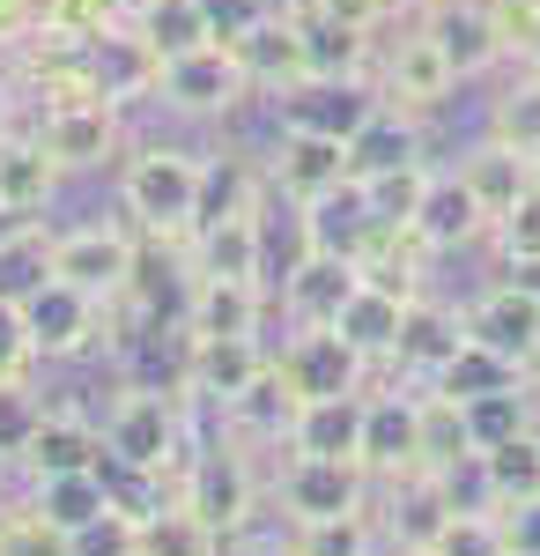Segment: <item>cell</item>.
<instances>
[{
    "instance_id": "obj_29",
    "label": "cell",
    "mask_w": 540,
    "mask_h": 556,
    "mask_svg": "<svg viewBox=\"0 0 540 556\" xmlns=\"http://www.w3.org/2000/svg\"><path fill=\"white\" fill-rule=\"evenodd\" d=\"M459 178L474 186V201L489 208V223H497V215H511V208H518V193L533 186V156H518L511 141L481 134V141H474V149L459 156Z\"/></svg>"
},
{
    "instance_id": "obj_25",
    "label": "cell",
    "mask_w": 540,
    "mask_h": 556,
    "mask_svg": "<svg viewBox=\"0 0 540 556\" xmlns=\"http://www.w3.org/2000/svg\"><path fill=\"white\" fill-rule=\"evenodd\" d=\"M267 327V282L193 275L185 282V334H259Z\"/></svg>"
},
{
    "instance_id": "obj_56",
    "label": "cell",
    "mask_w": 540,
    "mask_h": 556,
    "mask_svg": "<svg viewBox=\"0 0 540 556\" xmlns=\"http://www.w3.org/2000/svg\"><path fill=\"white\" fill-rule=\"evenodd\" d=\"M15 513H23V505H8V497H0V534H8V519H15Z\"/></svg>"
},
{
    "instance_id": "obj_6",
    "label": "cell",
    "mask_w": 540,
    "mask_h": 556,
    "mask_svg": "<svg viewBox=\"0 0 540 556\" xmlns=\"http://www.w3.org/2000/svg\"><path fill=\"white\" fill-rule=\"evenodd\" d=\"M385 104L371 75H304V83L274 89V127H304V134H333L356 141L371 127V112Z\"/></svg>"
},
{
    "instance_id": "obj_18",
    "label": "cell",
    "mask_w": 540,
    "mask_h": 556,
    "mask_svg": "<svg viewBox=\"0 0 540 556\" xmlns=\"http://www.w3.org/2000/svg\"><path fill=\"white\" fill-rule=\"evenodd\" d=\"M89 75H97V97L104 104H156V75H164V60L149 52V38L133 30V23H112L104 38H89Z\"/></svg>"
},
{
    "instance_id": "obj_41",
    "label": "cell",
    "mask_w": 540,
    "mask_h": 556,
    "mask_svg": "<svg viewBox=\"0 0 540 556\" xmlns=\"http://www.w3.org/2000/svg\"><path fill=\"white\" fill-rule=\"evenodd\" d=\"M429 556H511L497 505H474V513H459V505H452L445 527L429 534Z\"/></svg>"
},
{
    "instance_id": "obj_2",
    "label": "cell",
    "mask_w": 540,
    "mask_h": 556,
    "mask_svg": "<svg viewBox=\"0 0 540 556\" xmlns=\"http://www.w3.org/2000/svg\"><path fill=\"white\" fill-rule=\"evenodd\" d=\"M52 275L75 282L89 298L119 304L141 282V230L133 223H75V230H52Z\"/></svg>"
},
{
    "instance_id": "obj_14",
    "label": "cell",
    "mask_w": 540,
    "mask_h": 556,
    "mask_svg": "<svg viewBox=\"0 0 540 556\" xmlns=\"http://www.w3.org/2000/svg\"><path fill=\"white\" fill-rule=\"evenodd\" d=\"M274 349L259 334H185V393L201 408H230L259 371H267Z\"/></svg>"
},
{
    "instance_id": "obj_5",
    "label": "cell",
    "mask_w": 540,
    "mask_h": 556,
    "mask_svg": "<svg viewBox=\"0 0 540 556\" xmlns=\"http://www.w3.org/2000/svg\"><path fill=\"white\" fill-rule=\"evenodd\" d=\"M371 83H377V97H385L393 112H415V119H429V112H445V104H452L459 75H452V60H445V52H437V45H429L415 23H408L400 38H377Z\"/></svg>"
},
{
    "instance_id": "obj_55",
    "label": "cell",
    "mask_w": 540,
    "mask_h": 556,
    "mask_svg": "<svg viewBox=\"0 0 540 556\" xmlns=\"http://www.w3.org/2000/svg\"><path fill=\"white\" fill-rule=\"evenodd\" d=\"M526 393H533V401H540V356H533V364H526Z\"/></svg>"
},
{
    "instance_id": "obj_42",
    "label": "cell",
    "mask_w": 540,
    "mask_h": 556,
    "mask_svg": "<svg viewBox=\"0 0 540 556\" xmlns=\"http://www.w3.org/2000/svg\"><path fill=\"white\" fill-rule=\"evenodd\" d=\"M429 172L437 164H408V172H393V178H371V186H356L363 193V208H371L377 230H408L422 208V186H429Z\"/></svg>"
},
{
    "instance_id": "obj_60",
    "label": "cell",
    "mask_w": 540,
    "mask_h": 556,
    "mask_svg": "<svg viewBox=\"0 0 540 556\" xmlns=\"http://www.w3.org/2000/svg\"><path fill=\"white\" fill-rule=\"evenodd\" d=\"M400 556H429V549H400Z\"/></svg>"
},
{
    "instance_id": "obj_27",
    "label": "cell",
    "mask_w": 540,
    "mask_h": 556,
    "mask_svg": "<svg viewBox=\"0 0 540 556\" xmlns=\"http://www.w3.org/2000/svg\"><path fill=\"white\" fill-rule=\"evenodd\" d=\"M363 401H371V393L304 401V416H296V430H290V453H311V460H363Z\"/></svg>"
},
{
    "instance_id": "obj_52",
    "label": "cell",
    "mask_w": 540,
    "mask_h": 556,
    "mask_svg": "<svg viewBox=\"0 0 540 556\" xmlns=\"http://www.w3.org/2000/svg\"><path fill=\"white\" fill-rule=\"evenodd\" d=\"M503 519V542L518 556H540V497H526V505H497Z\"/></svg>"
},
{
    "instance_id": "obj_4",
    "label": "cell",
    "mask_w": 540,
    "mask_h": 556,
    "mask_svg": "<svg viewBox=\"0 0 540 556\" xmlns=\"http://www.w3.org/2000/svg\"><path fill=\"white\" fill-rule=\"evenodd\" d=\"M30 134H38V149L67 178L75 172H104V164L126 149V112L104 104V97H82V104H38V112H30Z\"/></svg>"
},
{
    "instance_id": "obj_16",
    "label": "cell",
    "mask_w": 540,
    "mask_h": 556,
    "mask_svg": "<svg viewBox=\"0 0 540 556\" xmlns=\"http://www.w3.org/2000/svg\"><path fill=\"white\" fill-rule=\"evenodd\" d=\"M363 468L393 475V482L422 475V393L385 386L363 401Z\"/></svg>"
},
{
    "instance_id": "obj_34",
    "label": "cell",
    "mask_w": 540,
    "mask_h": 556,
    "mask_svg": "<svg viewBox=\"0 0 540 556\" xmlns=\"http://www.w3.org/2000/svg\"><path fill=\"white\" fill-rule=\"evenodd\" d=\"M474 468V430H466V408L452 393L422 386V475H459Z\"/></svg>"
},
{
    "instance_id": "obj_44",
    "label": "cell",
    "mask_w": 540,
    "mask_h": 556,
    "mask_svg": "<svg viewBox=\"0 0 540 556\" xmlns=\"http://www.w3.org/2000/svg\"><path fill=\"white\" fill-rule=\"evenodd\" d=\"M296 556H377V534L363 513H340V519H304L290 534Z\"/></svg>"
},
{
    "instance_id": "obj_19",
    "label": "cell",
    "mask_w": 540,
    "mask_h": 556,
    "mask_svg": "<svg viewBox=\"0 0 540 556\" xmlns=\"http://www.w3.org/2000/svg\"><path fill=\"white\" fill-rule=\"evenodd\" d=\"M415 230L429 253H459V245H481L497 223H489V208L474 201V186L459 178V164L452 172H429V186H422V208H415Z\"/></svg>"
},
{
    "instance_id": "obj_3",
    "label": "cell",
    "mask_w": 540,
    "mask_h": 556,
    "mask_svg": "<svg viewBox=\"0 0 540 556\" xmlns=\"http://www.w3.org/2000/svg\"><path fill=\"white\" fill-rule=\"evenodd\" d=\"M245 97H259V89L245 83L237 52H230L222 38L201 45V52L164 60V75H156V104H164V112H178V119H230Z\"/></svg>"
},
{
    "instance_id": "obj_15",
    "label": "cell",
    "mask_w": 540,
    "mask_h": 556,
    "mask_svg": "<svg viewBox=\"0 0 540 556\" xmlns=\"http://www.w3.org/2000/svg\"><path fill=\"white\" fill-rule=\"evenodd\" d=\"M466 334H474L481 349H497L503 364L526 371V364L540 356V298L518 282V275H511V282H489L481 298L466 304Z\"/></svg>"
},
{
    "instance_id": "obj_50",
    "label": "cell",
    "mask_w": 540,
    "mask_h": 556,
    "mask_svg": "<svg viewBox=\"0 0 540 556\" xmlns=\"http://www.w3.org/2000/svg\"><path fill=\"white\" fill-rule=\"evenodd\" d=\"M304 8H319V15H333V23L363 30V38H377V30H393V23H400V15H393V0H304Z\"/></svg>"
},
{
    "instance_id": "obj_30",
    "label": "cell",
    "mask_w": 540,
    "mask_h": 556,
    "mask_svg": "<svg viewBox=\"0 0 540 556\" xmlns=\"http://www.w3.org/2000/svg\"><path fill=\"white\" fill-rule=\"evenodd\" d=\"M408 304H415V298H400V290H385V282H371V275H363V282H356V298L340 304V319H333V327H340L348 342L363 349L371 364H393V342H400V312H408Z\"/></svg>"
},
{
    "instance_id": "obj_32",
    "label": "cell",
    "mask_w": 540,
    "mask_h": 556,
    "mask_svg": "<svg viewBox=\"0 0 540 556\" xmlns=\"http://www.w3.org/2000/svg\"><path fill=\"white\" fill-rule=\"evenodd\" d=\"M474 475H481V497L489 505H526V497H540V424L503 438V445H489V453H474Z\"/></svg>"
},
{
    "instance_id": "obj_58",
    "label": "cell",
    "mask_w": 540,
    "mask_h": 556,
    "mask_svg": "<svg viewBox=\"0 0 540 556\" xmlns=\"http://www.w3.org/2000/svg\"><path fill=\"white\" fill-rule=\"evenodd\" d=\"M259 556H296V549H282V542H274V549H259Z\"/></svg>"
},
{
    "instance_id": "obj_59",
    "label": "cell",
    "mask_w": 540,
    "mask_h": 556,
    "mask_svg": "<svg viewBox=\"0 0 540 556\" xmlns=\"http://www.w3.org/2000/svg\"><path fill=\"white\" fill-rule=\"evenodd\" d=\"M119 8H126V15H133V8H141V0H119Z\"/></svg>"
},
{
    "instance_id": "obj_43",
    "label": "cell",
    "mask_w": 540,
    "mask_h": 556,
    "mask_svg": "<svg viewBox=\"0 0 540 556\" xmlns=\"http://www.w3.org/2000/svg\"><path fill=\"white\" fill-rule=\"evenodd\" d=\"M38 424H44V401H38V386H30V371L23 379H0V460L8 468H23Z\"/></svg>"
},
{
    "instance_id": "obj_10",
    "label": "cell",
    "mask_w": 540,
    "mask_h": 556,
    "mask_svg": "<svg viewBox=\"0 0 540 556\" xmlns=\"http://www.w3.org/2000/svg\"><path fill=\"white\" fill-rule=\"evenodd\" d=\"M274 371L290 379V393H304V401H326V393H363V379H371V356L348 342L340 327H296L290 342L274 349Z\"/></svg>"
},
{
    "instance_id": "obj_33",
    "label": "cell",
    "mask_w": 540,
    "mask_h": 556,
    "mask_svg": "<svg viewBox=\"0 0 540 556\" xmlns=\"http://www.w3.org/2000/svg\"><path fill=\"white\" fill-rule=\"evenodd\" d=\"M126 23L149 38V52H156V60H178V52H201V45H215L208 0H141Z\"/></svg>"
},
{
    "instance_id": "obj_13",
    "label": "cell",
    "mask_w": 540,
    "mask_h": 556,
    "mask_svg": "<svg viewBox=\"0 0 540 556\" xmlns=\"http://www.w3.org/2000/svg\"><path fill=\"white\" fill-rule=\"evenodd\" d=\"M230 52H237V67H245V83L259 89V97H274V89L304 83L311 67H304V0H290V8H267L259 23H245L237 38H222Z\"/></svg>"
},
{
    "instance_id": "obj_23",
    "label": "cell",
    "mask_w": 540,
    "mask_h": 556,
    "mask_svg": "<svg viewBox=\"0 0 540 556\" xmlns=\"http://www.w3.org/2000/svg\"><path fill=\"white\" fill-rule=\"evenodd\" d=\"M408 164H429V141H422V119L415 112H393L377 104L371 127L348 141V186H371V178H393Z\"/></svg>"
},
{
    "instance_id": "obj_21",
    "label": "cell",
    "mask_w": 540,
    "mask_h": 556,
    "mask_svg": "<svg viewBox=\"0 0 540 556\" xmlns=\"http://www.w3.org/2000/svg\"><path fill=\"white\" fill-rule=\"evenodd\" d=\"M296 416H304V393H290V379H282L274 356H267V371L222 408V430H230V445H274V453H290Z\"/></svg>"
},
{
    "instance_id": "obj_12",
    "label": "cell",
    "mask_w": 540,
    "mask_h": 556,
    "mask_svg": "<svg viewBox=\"0 0 540 556\" xmlns=\"http://www.w3.org/2000/svg\"><path fill=\"white\" fill-rule=\"evenodd\" d=\"M274 497L282 513L304 527V519H340V513H363L371 497V468L363 460H311V453H290L274 468Z\"/></svg>"
},
{
    "instance_id": "obj_20",
    "label": "cell",
    "mask_w": 540,
    "mask_h": 556,
    "mask_svg": "<svg viewBox=\"0 0 540 556\" xmlns=\"http://www.w3.org/2000/svg\"><path fill=\"white\" fill-rule=\"evenodd\" d=\"M356 282H363V267L348 253H296V267L282 275V312H290L296 327H333L340 319V304L356 298Z\"/></svg>"
},
{
    "instance_id": "obj_40",
    "label": "cell",
    "mask_w": 540,
    "mask_h": 556,
    "mask_svg": "<svg viewBox=\"0 0 540 556\" xmlns=\"http://www.w3.org/2000/svg\"><path fill=\"white\" fill-rule=\"evenodd\" d=\"M518 379H526L518 364H503L497 349H481L474 334H466V342H459V356L429 386H437V393H452V401H474V393H497V386H518Z\"/></svg>"
},
{
    "instance_id": "obj_35",
    "label": "cell",
    "mask_w": 540,
    "mask_h": 556,
    "mask_svg": "<svg viewBox=\"0 0 540 556\" xmlns=\"http://www.w3.org/2000/svg\"><path fill=\"white\" fill-rule=\"evenodd\" d=\"M141 556H222V534L185 497H164L141 513Z\"/></svg>"
},
{
    "instance_id": "obj_57",
    "label": "cell",
    "mask_w": 540,
    "mask_h": 556,
    "mask_svg": "<svg viewBox=\"0 0 540 556\" xmlns=\"http://www.w3.org/2000/svg\"><path fill=\"white\" fill-rule=\"evenodd\" d=\"M518 67H540V38H533V52H526V60H518Z\"/></svg>"
},
{
    "instance_id": "obj_36",
    "label": "cell",
    "mask_w": 540,
    "mask_h": 556,
    "mask_svg": "<svg viewBox=\"0 0 540 556\" xmlns=\"http://www.w3.org/2000/svg\"><path fill=\"white\" fill-rule=\"evenodd\" d=\"M371 60H377V38L333 23L319 8H304V67L311 75H371Z\"/></svg>"
},
{
    "instance_id": "obj_37",
    "label": "cell",
    "mask_w": 540,
    "mask_h": 556,
    "mask_svg": "<svg viewBox=\"0 0 540 556\" xmlns=\"http://www.w3.org/2000/svg\"><path fill=\"white\" fill-rule=\"evenodd\" d=\"M489 134L511 141L518 156H540V67H518V75L489 97Z\"/></svg>"
},
{
    "instance_id": "obj_49",
    "label": "cell",
    "mask_w": 540,
    "mask_h": 556,
    "mask_svg": "<svg viewBox=\"0 0 540 556\" xmlns=\"http://www.w3.org/2000/svg\"><path fill=\"white\" fill-rule=\"evenodd\" d=\"M38 364V349H30V327H23V304L0 298V379H23Z\"/></svg>"
},
{
    "instance_id": "obj_7",
    "label": "cell",
    "mask_w": 540,
    "mask_h": 556,
    "mask_svg": "<svg viewBox=\"0 0 540 556\" xmlns=\"http://www.w3.org/2000/svg\"><path fill=\"white\" fill-rule=\"evenodd\" d=\"M23 327H30V349H38L44 364H67V356H82V349L104 342L112 304L75 290V282H60V275H44L38 290L23 298Z\"/></svg>"
},
{
    "instance_id": "obj_22",
    "label": "cell",
    "mask_w": 540,
    "mask_h": 556,
    "mask_svg": "<svg viewBox=\"0 0 540 556\" xmlns=\"http://www.w3.org/2000/svg\"><path fill=\"white\" fill-rule=\"evenodd\" d=\"M185 267L193 275H230V282H259L267 275V215H230V223H201L185 238Z\"/></svg>"
},
{
    "instance_id": "obj_39",
    "label": "cell",
    "mask_w": 540,
    "mask_h": 556,
    "mask_svg": "<svg viewBox=\"0 0 540 556\" xmlns=\"http://www.w3.org/2000/svg\"><path fill=\"white\" fill-rule=\"evenodd\" d=\"M466 408V430H474V453H489V445H503V438H518V430H533V393H526V379L518 386H497V393H474V401H459Z\"/></svg>"
},
{
    "instance_id": "obj_48",
    "label": "cell",
    "mask_w": 540,
    "mask_h": 556,
    "mask_svg": "<svg viewBox=\"0 0 540 556\" xmlns=\"http://www.w3.org/2000/svg\"><path fill=\"white\" fill-rule=\"evenodd\" d=\"M0 556H75V534H60L52 519H38L30 505L8 519V534H0Z\"/></svg>"
},
{
    "instance_id": "obj_1",
    "label": "cell",
    "mask_w": 540,
    "mask_h": 556,
    "mask_svg": "<svg viewBox=\"0 0 540 556\" xmlns=\"http://www.w3.org/2000/svg\"><path fill=\"white\" fill-rule=\"evenodd\" d=\"M119 208L141 238H193L201 208V156L178 141H141L119 164Z\"/></svg>"
},
{
    "instance_id": "obj_9",
    "label": "cell",
    "mask_w": 540,
    "mask_h": 556,
    "mask_svg": "<svg viewBox=\"0 0 540 556\" xmlns=\"http://www.w3.org/2000/svg\"><path fill=\"white\" fill-rule=\"evenodd\" d=\"M259 164H267V193H282L290 208H311V201H326V193L348 186V141L304 134V127H274Z\"/></svg>"
},
{
    "instance_id": "obj_38",
    "label": "cell",
    "mask_w": 540,
    "mask_h": 556,
    "mask_svg": "<svg viewBox=\"0 0 540 556\" xmlns=\"http://www.w3.org/2000/svg\"><path fill=\"white\" fill-rule=\"evenodd\" d=\"M52 275V230L44 223H8L0 230V298L23 304Z\"/></svg>"
},
{
    "instance_id": "obj_24",
    "label": "cell",
    "mask_w": 540,
    "mask_h": 556,
    "mask_svg": "<svg viewBox=\"0 0 540 556\" xmlns=\"http://www.w3.org/2000/svg\"><path fill=\"white\" fill-rule=\"evenodd\" d=\"M230 215H267V164L252 149H215L201 156V208H193V230L201 223H230Z\"/></svg>"
},
{
    "instance_id": "obj_28",
    "label": "cell",
    "mask_w": 540,
    "mask_h": 556,
    "mask_svg": "<svg viewBox=\"0 0 540 556\" xmlns=\"http://www.w3.org/2000/svg\"><path fill=\"white\" fill-rule=\"evenodd\" d=\"M75 468H104V430L89 424V416L44 408L38 438H30V453H23V475L38 482V475H75Z\"/></svg>"
},
{
    "instance_id": "obj_11",
    "label": "cell",
    "mask_w": 540,
    "mask_h": 556,
    "mask_svg": "<svg viewBox=\"0 0 540 556\" xmlns=\"http://www.w3.org/2000/svg\"><path fill=\"white\" fill-rule=\"evenodd\" d=\"M178 497L208 519L215 534H237V527H252V513H259V475H252L245 445H201V460L185 468Z\"/></svg>"
},
{
    "instance_id": "obj_54",
    "label": "cell",
    "mask_w": 540,
    "mask_h": 556,
    "mask_svg": "<svg viewBox=\"0 0 540 556\" xmlns=\"http://www.w3.org/2000/svg\"><path fill=\"white\" fill-rule=\"evenodd\" d=\"M511 275H518V282H526V290L540 298V260H526V267H511Z\"/></svg>"
},
{
    "instance_id": "obj_45",
    "label": "cell",
    "mask_w": 540,
    "mask_h": 556,
    "mask_svg": "<svg viewBox=\"0 0 540 556\" xmlns=\"http://www.w3.org/2000/svg\"><path fill=\"white\" fill-rule=\"evenodd\" d=\"M112 23H126V8H119V0H44V23H38V30L89 45V38H104Z\"/></svg>"
},
{
    "instance_id": "obj_26",
    "label": "cell",
    "mask_w": 540,
    "mask_h": 556,
    "mask_svg": "<svg viewBox=\"0 0 540 556\" xmlns=\"http://www.w3.org/2000/svg\"><path fill=\"white\" fill-rule=\"evenodd\" d=\"M60 164L38 149V134H30V119L15 134H0V215H23V223H38L44 208H52V193H60Z\"/></svg>"
},
{
    "instance_id": "obj_61",
    "label": "cell",
    "mask_w": 540,
    "mask_h": 556,
    "mask_svg": "<svg viewBox=\"0 0 540 556\" xmlns=\"http://www.w3.org/2000/svg\"><path fill=\"white\" fill-rule=\"evenodd\" d=\"M533 178H540V156H533Z\"/></svg>"
},
{
    "instance_id": "obj_62",
    "label": "cell",
    "mask_w": 540,
    "mask_h": 556,
    "mask_svg": "<svg viewBox=\"0 0 540 556\" xmlns=\"http://www.w3.org/2000/svg\"><path fill=\"white\" fill-rule=\"evenodd\" d=\"M511 556H518V549H511Z\"/></svg>"
},
{
    "instance_id": "obj_17",
    "label": "cell",
    "mask_w": 540,
    "mask_h": 556,
    "mask_svg": "<svg viewBox=\"0 0 540 556\" xmlns=\"http://www.w3.org/2000/svg\"><path fill=\"white\" fill-rule=\"evenodd\" d=\"M459 342H466V312H452L445 298H429V290H422V298L400 312L393 371H400V379H415V386H429V379H437V371L459 356Z\"/></svg>"
},
{
    "instance_id": "obj_47",
    "label": "cell",
    "mask_w": 540,
    "mask_h": 556,
    "mask_svg": "<svg viewBox=\"0 0 540 556\" xmlns=\"http://www.w3.org/2000/svg\"><path fill=\"white\" fill-rule=\"evenodd\" d=\"M75 556H141V513H97L89 527H75Z\"/></svg>"
},
{
    "instance_id": "obj_53",
    "label": "cell",
    "mask_w": 540,
    "mask_h": 556,
    "mask_svg": "<svg viewBox=\"0 0 540 556\" xmlns=\"http://www.w3.org/2000/svg\"><path fill=\"white\" fill-rule=\"evenodd\" d=\"M23 119H30V89H23V75H15L8 60H0V134H15Z\"/></svg>"
},
{
    "instance_id": "obj_8",
    "label": "cell",
    "mask_w": 540,
    "mask_h": 556,
    "mask_svg": "<svg viewBox=\"0 0 540 556\" xmlns=\"http://www.w3.org/2000/svg\"><path fill=\"white\" fill-rule=\"evenodd\" d=\"M422 38L437 45L445 60H452L459 83H481V75H497V67H511V52H503V30H497V8L489 0H429V8H415L408 15Z\"/></svg>"
},
{
    "instance_id": "obj_51",
    "label": "cell",
    "mask_w": 540,
    "mask_h": 556,
    "mask_svg": "<svg viewBox=\"0 0 540 556\" xmlns=\"http://www.w3.org/2000/svg\"><path fill=\"white\" fill-rule=\"evenodd\" d=\"M38 23H44V0H0V60H15L38 38Z\"/></svg>"
},
{
    "instance_id": "obj_46",
    "label": "cell",
    "mask_w": 540,
    "mask_h": 556,
    "mask_svg": "<svg viewBox=\"0 0 540 556\" xmlns=\"http://www.w3.org/2000/svg\"><path fill=\"white\" fill-rule=\"evenodd\" d=\"M497 253H503V267H526V260H540V178L518 193V208L511 215H497Z\"/></svg>"
},
{
    "instance_id": "obj_31",
    "label": "cell",
    "mask_w": 540,
    "mask_h": 556,
    "mask_svg": "<svg viewBox=\"0 0 540 556\" xmlns=\"http://www.w3.org/2000/svg\"><path fill=\"white\" fill-rule=\"evenodd\" d=\"M119 497H112V482H104V468H75V475H38L30 482V513L52 519L60 534H75V527H89L97 513H112Z\"/></svg>"
}]
</instances>
